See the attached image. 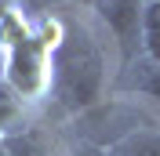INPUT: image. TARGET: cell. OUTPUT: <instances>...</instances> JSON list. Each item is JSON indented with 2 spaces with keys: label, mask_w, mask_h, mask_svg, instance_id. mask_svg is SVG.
Returning <instances> with one entry per match:
<instances>
[{
  "label": "cell",
  "mask_w": 160,
  "mask_h": 156,
  "mask_svg": "<svg viewBox=\"0 0 160 156\" xmlns=\"http://www.w3.org/2000/svg\"><path fill=\"white\" fill-rule=\"evenodd\" d=\"M102 40H109L98 29H69L62 37V44L51 51V91L69 116H84L91 109H98L102 102H109L113 87H117V73L106 62V47Z\"/></svg>",
  "instance_id": "6da1fadb"
},
{
  "label": "cell",
  "mask_w": 160,
  "mask_h": 156,
  "mask_svg": "<svg viewBox=\"0 0 160 156\" xmlns=\"http://www.w3.org/2000/svg\"><path fill=\"white\" fill-rule=\"evenodd\" d=\"M0 44H4L0 80L37 105L51 91V44H44L40 37H29V33H22L18 40H0Z\"/></svg>",
  "instance_id": "7a4b0ae2"
},
{
  "label": "cell",
  "mask_w": 160,
  "mask_h": 156,
  "mask_svg": "<svg viewBox=\"0 0 160 156\" xmlns=\"http://www.w3.org/2000/svg\"><path fill=\"white\" fill-rule=\"evenodd\" d=\"M142 15L146 0H91V18L113 40L120 66L142 55Z\"/></svg>",
  "instance_id": "3957f363"
},
{
  "label": "cell",
  "mask_w": 160,
  "mask_h": 156,
  "mask_svg": "<svg viewBox=\"0 0 160 156\" xmlns=\"http://www.w3.org/2000/svg\"><path fill=\"white\" fill-rule=\"evenodd\" d=\"M113 95L120 98H142V102H149V105L160 109V66L149 58H131L128 66H120L117 73V87Z\"/></svg>",
  "instance_id": "277c9868"
},
{
  "label": "cell",
  "mask_w": 160,
  "mask_h": 156,
  "mask_svg": "<svg viewBox=\"0 0 160 156\" xmlns=\"http://www.w3.org/2000/svg\"><path fill=\"white\" fill-rule=\"evenodd\" d=\"M26 127H33V102H26L11 84L0 80V138L22 134Z\"/></svg>",
  "instance_id": "5b68a950"
},
{
  "label": "cell",
  "mask_w": 160,
  "mask_h": 156,
  "mask_svg": "<svg viewBox=\"0 0 160 156\" xmlns=\"http://www.w3.org/2000/svg\"><path fill=\"white\" fill-rule=\"evenodd\" d=\"M4 142V153L8 156H58V149H55V142L48 138V131L40 124L26 127L22 134H11V138H0Z\"/></svg>",
  "instance_id": "8992f818"
},
{
  "label": "cell",
  "mask_w": 160,
  "mask_h": 156,
  "mask_svg": "<svg viewBox=\"0 0 160 156\" xmlns=\"http://www.w3.org/2000/svg\"><path fill=\"white\" fill-rule=\"evenodd\" d=\"M106 156H160V127H135L106 149Z\"/></svg>",
  "instance_id": "52a82bcc"
},
{
  "label": "cell",
  "mask_w": 160,
  "mask_h": 156,
  "mask_svg": "<svg viewBox=\"0 0 160 156\" xmlns=\"http://www.w3.org/2000/svg\"><path fill=\"white\" fill-rule=\"evenodd\" d=\"M142 58L160 66V4L146 0V15H142Z\"/></svg>",
  "instance_id": "ba28073f"
},
{
  "label": "cell",
  "mask_w": 160,
  "mask_h": 156,
  "mask_svg": "<svg viewBox=\"0 0 160 156\" xmlns=\"http://www.w3.org/2000/svg\"><path fill=\"white\" fill-rule=\"evenodd\" d=\"M0 69H4V44H0Z\"/></svg>",
  "instance_id": "9c48e42d"
},
{
  "label": "cell",
  "mask_w": 160,
  "mask_h": 156,
  "mask_svg": "<svg viewBox=\"0 0 160 156\" xmlns=\"http://www.w3.org/2000/svg\"><path fill=\"white\" fill-rule=\"evenodd\" d=\"M0 156H8V153H4V142H0Z\"/></svg>",
  "instance_id": "30bf717a"
},
{
  "label": "cell",
  "mask_w": 160,
  "mask_h": 156,
  "mask_svg": "<svg viewBox=\"0 0 160 156\" xmlns=\"http://www.w3.org/2000/svg\"><path fill=\"white\" fill-rule=\"evenodd\" d=\"M153 4H160V0H153Z\"/></svg>",
  "instance_id": "8fae6325"
}]
</instances>
